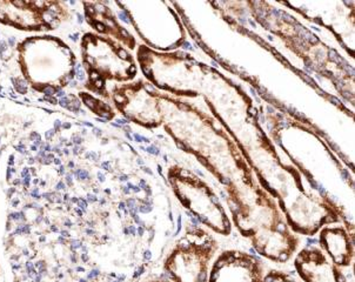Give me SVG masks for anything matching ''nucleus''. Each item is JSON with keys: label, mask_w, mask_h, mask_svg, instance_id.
<instances>
[{"label": "nucleus", "mask_w": 355, "mask_h": 282, "mask_svg": "<svg viewBox=\"0 0 355 282\" xmlns=\"http://www.w3.org/2000/svg\"><path fill=\"white\" fill-rule=\"evenodd\" d=\"M17 50L21 73L37 92L46 86L62 89L74 80L77 57L60 39L30 37L18 44Z\"/></svg>", "instance_id": "nucleus-1"}, {"label": "nucleus", "mask_w": 355, "mask_h": 282, "mask_svg": "<svg viewBox=\"0 0 355 282\" xmlns=\"http://www.w3.org/2000/svg\"><path fill=\"white\" fill-rule=\"evenodd\" d=\"M84 69L89 74L85 87L101 97L108 98L106 80L128 82L137 76V67L132 55L124 47L110 39L93 33H85L81 40Z\"/></svg>", "instance_id": "nucleus-2"}, {"label": "nucleus", "mask_w": 355, "mask_h": 282, "mask_svg": "<svg viewBox=\"0 0 355 282\" xmlns=\"http://www.w3.org/2000/svg\"><path fill=\"white\" fill-rule=\"evenodd\" d=\"M168 182L184 207L193 213L202 224L223 236L231 233L227 214L216 192L206 182L180 166L170 167Z\"/></svg>", "instance_id": "nucleus-3"}, {"label": "nucleus", "mask_w": 355, "mask_h": 282, "mask_svg": "<svg viewBox=\"0 0 355 282\" xmlns=\"http://www.w3.org/2000/svg\"><path fill=\"white\" fill-rule=\"evenodd\" d=\"M216 249L211 234L189 228L167 256L164 268L172 282H209V265Z\"/></svg>", "instance_id": "nucleus-4"}, {"label": "nucleus", "mask_w": 355, "mask_h": 282, "mask_svg": "<svg viewBox=\"0 0 355 282\" xmlns=\"http://www.w3.org/2000/svg\"><path fill=\"white\" fill-rule=\"evenodd\" d=\"M60 1H0V23L21 31H53L70 18Z\"/></svg>", "instance_id": "nucleus-5"}, {"label": "nucleus", "mask_w": 355, "mask_h": 282, "mask_svg": "<svg viewBox=\"0 0 355 282\" xmlns=\"http://www.w3.org/2000/svg\"><path fill=\"white\" fill-rule=\"evenodd\" d=\"M263 263L245 252L226 251L213 263L209 282H261Z\"/></svg>", "instance_id": "nucleus-6"}, {"label": "nucleus", "mask_w": 355, "mask_h": 282, "mask_svg": "<svg viewBox=\"0 0 355 282\" xmlns=\"http://www.w3.org/2000/svg\"><path fill=\"white\" fill-rule=\"evenodd\" d=\"M294 266L304 282H347L339 267L319 248L307 247L300 251Z\"/></svg>", "instance_id": "nucleus-7"}, {"label": "nucleus", "mask_w": 355, "mask_h": 282, "mask_svg": "<svg viewBox=\"0 0 355 282\" xmlns=\"http://www.w3.org/2000/svg\"><path fill=\"white\" fill-rule=\"evenodd\" d=\"M83 5L85 8L86 21L93 30L103 35H112L113 38L123 42L128 49H135V39L123 26H120L112 11L105 8L104 3H83Z\"/></svg>", "instance_id": "nucleus-8"}, {"label": "nucleus", "mask_w": 355, "mask_h": 282, "mask_svg": "<svg viewBox=\"0 0 355 282\" xmlns=\"http://www.w3.org/2000/svg\"><path fill=\"white\" fill-rule=\"evenodd\" d=\"M320 244L334 265L338 267L351 265L353 260V241L344 227L338 226L322 228Z\"/></svg>", "instance_id": "nucleus-9"}, {"label": "nucleus", "mask_w": 355, "mask_h": 282, "mask_svg": "<svg viewBox=\"0 0 355 282\" xmlns=\"http://www.w3.org/2000/svg\"><path fill=\"white\" fill-rule=\"evenodd\" d=\"M79 97L81 100L84 101V104L89 107L93 113H96L99 118L103 119L111 120L114 118V112L112 109L108 106L107 104H105L103 101L98 100L96 98L89 96V93L80 92L79 93Z\"/></svg>", "instance_id": "nucleus-10"}, {"label": "nucleus", "mask_w": 355, "mask_h": 282, "mask_svg": "<svg viewBox=\"0 0 355 282\" xmlns=\"http://www.w3.org/2000/svg\"><path fill=\"white\" fill-rule=\"evenodd\" d=\"M261 282H297L290 274L280 271H270L263 275Z\"/></svg>", "instance_id": "nucleus-11"}, {"label": "nucleus", "mask_w": 355, "mask_h": 282, "mask_svg": "<svg viewBox=\"0 0 355 282\" xmlns=\"http://www.w3.org/2000/svg\"><path fill=\"white\" fill-rule=\"evenodd\" d=\"M11 82L17 93H19V94H26V93L28 92V84H27L26 80L23 79V78L12 77Z\"/></svg>", "instance_id": "nucleus-12"}, {"label": "nucleus", "mask_w": 355, "mask_h": 282, "mask_svg": "<svg viewBox=\"0 0 355 282\" xmlns=\"http://www.w3.org/2000/svg\"><path fill=\"white\" fill-rule=\"evenodd\" d=\"M66 97L69 99V105H67L66 109H69V111L73 113L79 112V111H80L81 104L79 99H78L77 96L70 93V94H67Z\"/></svg>", "instance_id": "nucleus-13"}, {"label": "nucleus", "mask_w": 355, "mask_h": 282, "mask_svg": "<svg viewBox=\"0 0 355 282\" xmlns=\"http://www.w3.org/2000/svg\"><path fill=\"white\" fill-rule=\"evenodd\" d=\"M0 58L8 62V59L12 58V51L10 50L8 44L4 40H0Z\"/></svg>", "instance_id": "nucleus-14"}, {"label": "nucleus", "mask_w": 355, "mask_h": 282, "mask_svg": "<svg viewBox=\"0 0 355 282\" xmlns=\"http://www.w3.org/2000/svg\"><path fill=\"white\" fill-rule=\"evenodd\" d=\"M74 71H76V78H77V80H79V82H85L86 72L84 71L80 64L76 65Z\"/></svg>", "instance_id": "nucleus-15"}, {"label": "nucleus", "mask_w": 355, "mask_h": 282, "mask_svg": "<svg viewBox=\"0 0 355 282\" xmlns=\"http://www.w3.org/2000/svg\"><path fill=\"white\" fill-rule=\"evenodd\" d=\"M40 101H46L51 105H58V99L55 97H45L44 99H40Z\"/></svg>", "instance_id": "nucleus-16"}, {"label": "nucleus", "mask_w": 355, "mask_h": 282, "mask_svg": "<svg viewBox=\"0 0 355 282\" xmlns=\"http://www.w3.org/2000/svg\"><path fill=\"white\" fill-rule=\"evenodd\" d=\"M30 139H31L32 141H38V140L40 141L42 136H40L38 132H32L31 134H30Z\"/></svg>", "instance_id": "nucleus-17"}, {"label": "nucleus", "mask_w": 355, "mask_h": 282, "mask_svg": "<svg viewBox=\"0 0 355 282\" xmlns=\"http://www.w3.org/2000/svg\"><path fill=\"white\" fill-rule=\"evenodd\" d=\"M55 133H57V132L54 131V128H52V130H49V131L45 133V138H46L47 141L52 139V138L55 136Z\"/></svg>", "instance_id": "nucleus-18"}, {"label": "nucleus", "mask_w": 355, "mask_h": 282, "mask_svg": "<svg viewBox=\"0 0 355 282\" xmlns=\"http://www.w3.org/2000/svg\"><path fill=\"white\" fill-rule=\"evenodd\" d=\"M62 123L60 121V120L57 119L55 121H54V131L59 132L60 130H62Z\"/></svg>", "instance_id": "nucleus-19"}, {"label": "nucleus", "mask_w": 355, "mask_h": 282, "mask_svg": "<svg viewBox=\"0 0 355 282\" xmlns=\"http://www.w3.org/2000/svg\"><path fill=\"white\" fill-rule=\"evenodd\" d=\"M72 141H73V143L80 145V143H83V138H81V136H79V134H74V136H72Z\"/></svg>", "instance_id": "nucleus-20"}, {"label": "nucleus", "mask_w": 355, "mask_h": 282, "mask_svg": "<svg viewBox=\"0 0 355 282\" xmlns=\"http://www.w3.org/2000/svg\"><path fill=\"white\" fill-rule=\"evenodd\" d=\"M8 46L10 47H15L16 46V38L15 37H10L8 38Z\"/></svg>", "instance_id": "nucleus-21"}, {"label": "nucleus", "mask_w": 355, "mask_h": 282, "mask_svg": "<svg viewBox=\"0 0 355 282\" xmlns=\"http://www.w3.org/2000/svg\"><path fill=\"white\" fill-rule=\"evenodd\" d=\"M69 38L73 42V43H77L78 39H79V33H74V35H69Z\"/></svg>", "instance_id": "nucleus-22"}, {"label": "nucleus", "mask_w": 355, "mask_h": 282, "mask_svg": "<svg viewBox=\"0 0 355 282\" xmlns=\"http://www.w3.org/2000/svg\"><path fill=\"white\" fill-rule=\"evenodd\" d=\"M93 133H94V136H103V133H101V128L93 127Z\"/></svg>", "instance_id": "nucleus-23"}, {"label": "nucleus", "mask_w": 355, "mask_h": 282, "mask_svg": "<svg viewBox=\"0 0 355 282\" xmlns=\"http://www.w3.org/2000/svg\"><path fill=\"white\" fill-rule=\"evenodd\" d=\"M55 96H57V97H58L59 99H60V98L65 97L66 92L65 91H64V89H60V91H58V92H57V94H55Z\"/></svg>", "instance_id": "nucleus-24"}, {"label": "nucleus", "mask_w": 355, "mask_h": 282, "mask_svg": "<svg viewBox=\"0 0 355 282\" xmlns=\"http://www.w3.org/2000/svg\"><path fill=\"white\" fill-rule=\"evenodd\" d=\"M71 127H72V124H71V123H62V130H70Z\"/></svg>", "instance_id": "nucleus-25"}, {"label": "nucleus", "mask_w": 355, "mask_h": 282, "mask_svg": "<svg viewBox=\"0 0 355 282\" xmlns=\"http://www.w3.org/2000/svg\"><path fill=\"white\" fill-rule=\"evenodd\" d=\"M77 18H78V24H83L84 23V17L81 16L80 13L79 12H77Z\"/></svg>", "instance_id": "nucleus-26"}, {"label": "nucleus", "mask_w": 355, "mask_h": 282, "mask_svg": "<svg viewBox=\"0 0 355 282\" xmlns=\"http://www.w3.org/2000/svg\"><path fill=\"white\" fill-rule=\"evenodd\" d=\"M69 86L72 87V89H74V87H77L78 82H76V80H72V82H70V84H69Z\"/></svg>", "instance_id": "nucleus-27"}, {"label": "nucleus", "mask_w": 355, "mask_h": 282, "mask_svg": "<svg viewBox=\"0 0 355 282\" xmlns=\"http://www.w3.org/2000/svg\"><path fill=\"white\" fill-rule=\"evenodd\" d=\"M81 125H84V126H89V127H94V126H93V125L91 124V123H89V121H84V123H83V124Z\"/></svg>", "instance_id": "nucleus-28"}, {"label": "nucleus", "mask_w": 355, "mask_h": 282, "mask_svg": "<svg viewBox=\"0 0 355 282\" xmlns=\"http://www.w3.org/2000/svg\"><path fill=\"white\" fill-rule=\"evenodd\" d=\"M44 148H45V151H47V152H51V150H52V148H51V146H50V145H49V143H46V145H45V146H44Z\"/></svg>", "instance_id": "nucleus-29"}, {"label": "nucleus", "mask_w": 355, "mask_h": 282, "mask_svg": "<svg viewBox=\"0 0 355 282\" xmlns=\"http://www.w3.org/2000/svg\"><path fill=\"white\" fill-rule=\"evenodd\" d=\"M147 282H171V281H166V280H153V281H147Z\"/></svg>", "instance_id": "nucleus-30"}, {"label": "nucleus", "mask_w": 355, "mask_h": 282, "mask_svg": "<svg viewBox=\"0 0 355 282\" xmlns=\"http://www.w3.org/2000/svg\"><path fill=\"white\" fill-rule=\"evenodd\" d=\"M83 133H81V134H83V136H85V134H87V131H86V130H83Z\"/></svg>", "instance_id": "nucleus-31"}, {"label": "nucleus", "mask_w": 355, "mask_h": 282, "mask_svg": "<svg viewBox=\"0 0 355 282\" xmlns=\"http://www.w3.org/2000/svg\"><path fill=\"white\" fill-rule=\"evenodd\" d=\"M54 163L60 164V160H59V159H55V160H54Z\"/></svg>", "instance_id": "nucleus-32"}]
</instances>
